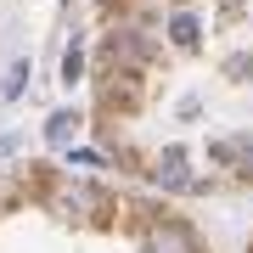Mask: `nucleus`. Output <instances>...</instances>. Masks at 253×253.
<instances>
[{
  "label": "nucleus",
  "instance_id": "nucleus-1",
  "mask_svg": "<svg viewBox=\"0 0 253 253\" xmlns=\"http://www.w3.org/2000/svg\"><path fill=\"white\" fill-rule=\"evenodd\" d=\"M152 180H158L163 191L191 186V163H186V152H180V146H163V152L152 158Z\"/></svg>",
  "mask_w": 253,
  "mask_h": 253
},
{
  "label": "nucleus",
  "instance_id": "nucleus-2",
  "mask_svg": "<svg viewBox=\"0 0 253 253\" xmlns=\"http://www.w3.org/2000/svg\"><path fill=\"white\" fill-rule=\"evenodd\" d=\"M152 253H191V236L180 225H169V231H158V248Z\"/></svg>",
  "mask_w": 253,
  "mask_h": 253
},
{
  "label": "nucleus",
  "instance_id": "nucleus-3",
  "mask_svg": "<svg viewBox=\"0 0 253 253\" xmlns=\"http://www.w3.org/2000/svg\"><path fill=\"white\" fill-rule=\"evenodd\" d=\"M73 129H79V118H73V113H56L51 124H45V141H56V146H62V141L73 135Z\"/></svg>",
  "mask_w": 253,
  "mask_h": 253
},
{
  "label": "nucleus",
  "instance_id": "nucleus-4",
  "mask_svg": "<svg viewBox=\"0 0 253 253\" xmlns=\"http://www.w3.org/2000/svg\"><path fill=\"white\" fill-rule=\"evenodd\" d=\"M169 34H174V45H197V17H186V11H180V17L169 23Z\"/></svg>",
  "mask_w": 253,
  "mask_h": 253
},
{
  "label": "nucleus",
  "instance_id": "nucleus-5",
  "mask_svg": "<svg viewBox=\"0 0 253 253\" xmlns=\"http://www.w3.org/2000/svg\"><path fill=\"white\" fill-rule=\"evenodd\" d=\"M79 73H84V56H79V45H68V62H62V79L73 84V79H79Z\"/></svg>",
  "mask_w": 253,
  "mask_h": 253
},
{
  "label": "nucleus",
  "instance_id": "nucleus-6",
  "mask_svg": "<svg viewBox=\"0 0 253 253\" xmlns=\"http://www.w3.org/2000/svg\"><path fill=\"white\" fill-rule=\"evenodd\" d=\"M23 79H28V62H17V68L6 73V96H17V90H23Z\"/></svg>",
  "mask_w": 253,
  "mask_h": 253
}]
</instances>
